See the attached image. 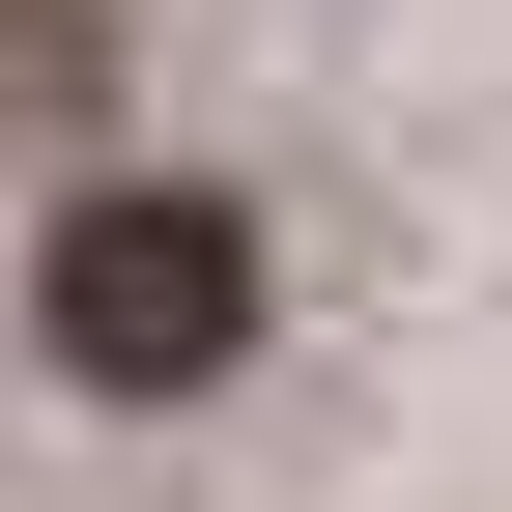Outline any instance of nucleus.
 I'll return each instance as SVG.
<instances>
[{
	"mask_svg": "<svg viewBox=\"0 0 512 512\" xmlns=\"http://www.w3.org/2000/svg\"><path fill=\"white\" fill-rule=\"evenodd\" d=\"M256 200L228 171H114V200H57V256H29V313H57V370L86 399H200V370H256Z\"/></svg>",
	"mask_w": 512,
	"mask_h": 512,
	"instance_id": "obj_1",
	"label": "nucleus"
},
{
	"mask_svg": "<svg viewBox=\"0 0 512 512\" xmlns=\"http://www.w3.org/2000/svg\"><path fill=\"white\" fill-rule=\"evenodd\" d=\"M86 86H114V0H0V143H57Z\"/></svg>",
	"mask_w": 512,
	"mask_h": 512,
	"instance_id": "obj_2",
	"label": "nucleus"
}]
</instances>
